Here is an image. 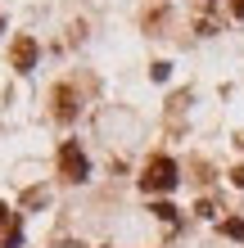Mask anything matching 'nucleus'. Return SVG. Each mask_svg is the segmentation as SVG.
Here are the masks:
<instances>
[{"mask_svg":"<svg viewBox=\"0 0 244 248\" xmlns=\"http://www.w3.org/2000/svg\"><path fill=\"white\" fill-rule=\"evenodd\" d=\"M9 59H14L18 72H32L36 68V41L32 36H18V41H14V50H9Z\"/></svg>","mask_w":244,"mask_h":248,"instance_id":"5","label":"nucleus"},{"mask_svg":"<svg viewBox=\"0 0 244 248\" xmlns=\"http://www.w3.org/2000/svg\"><path fill=\"white\" fill-rule=\"evenodd\" d=\"M50 113H54V122H73L77 118V91H73V86H68V81H59V86H54V95H50Z\"/></svg>","mask_w":244,"mask_h":248,"instance_id":"3","label":"nucleus"},{"mask_svg":"<svg viewBox=\"0 0 244 248\" xmlns=\"http://www.w3.org/2000/svg\"><path fill=\"white\" fill-rule=\"evenodd\" d=\"M172 185H177V163L172 158H149L145 176H140V189L145 194H167Z\"/></svg>","mask_w":244,"mask_h":248,"instance_id":"1","label":"nucleus"},{"mask_svg":"<svg viewBox=\"0 0 244 248\" xmlns=\"http://www.w3.org/2000/svg\"><path fill=\"white\" fill-rule=\"evenodd\" d=\"M0 32H5V18H0Z\"/></svg>","mask_w":244,"mask_h":248,"instance_id":"10","label":"nucleus"},{"mask_svg":"<svg viewBox=\"0 0 244 248\" xmlns=\"http://www.w3.org/2000/svg\"><path fill=\"white\" fill-rule=\"evenodd\" d=\"M86 171H91V167H86V154L77 149V140H68L59 149V176L77 185V181H86Z\"/></svg>","mask_w":244,"mask_h":248,"instance_id":"2","label":"nucleus"},{"mask_svg":"<svg viewBox=\"0 0 244 248\" xmlns=\"http://www.w3.org/2000/svg\"><path fill=\"white\" fill-rule=\"evenodd\" d=\"M5 217H9V208H5V203H0V226H5Z\"/></svg>","mask_w":244,"mask_h":248,"instance_id":"9","label":"nucleus"},{"mask_svg":"<svg viewBox=\"0 0 244 248\" xmlns=\"http://www.w3.org/2000/svg\"><path fill=\"white\" fill-rule=\"evenodd\" d=\"M231 181H235V185L244 189V167H235V171H231Z\"/></svg>","mask_w":244,"mask_h":248,"instance_id":"8","label":"nucleus"},{"mask_svg":"<svg viewBox=\"0 0 244 248\" xmlns=\"http://www.w3.org/2000/svg\"><path fill=\"white\" fill-rule=\"evenodd\" d=\"M231 18H244V0H231Z\"/></svg>","mask_w":244,"mask_h":248,"instance_id":"7","label":"nucleus"},{"mask_svg":"<svg viewBox=\"0 0 244 248\" xmlns=\"http://www.w3.org/2000/svg\"><path fill=\"white\" fill-rule=\"evenodd\" d=\"M217 9H222V0H195V27H199V36L217 32Z\"/></svg>","mask_w":244,"mask_h":248,"instance_id":"4","label":"nucleus"},{"mask_svg":"<svg viewBox=\"0 0 244 248\" xmlns=\"http://www.w3.org/2000/svg\"><path fill=\"white\" fill-rule=\"evenodd\" d=\"M222 235H231V239H240V244H244V221H240V217L222 221Z\"/></svg>","mask_w":244,"mask_h":248,"instance_id":"6","label":"nucleus"}]
</instances>
